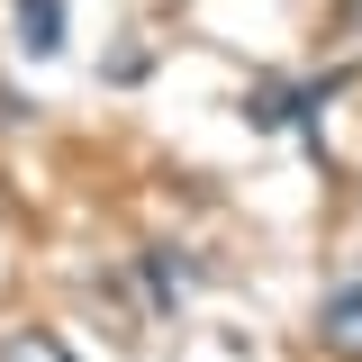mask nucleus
I'll list each match as a JSON object with an SVG mask.
<instances>
[{
    "mask_svg": "<svg viewBox=\"0 0 362 362\" xmlns=\"http://www.w3.org/2000/svg\"><path fill=\"white\" fill-rule=\"evenodd\" d=\"M317 109H326V90H299V82H254V90H245V127H254V136L308 127Z\"/></svg>",
    "mask_w": 362,
    "mask_h": 362,
    "instance_id": "1",
    "label": "nucleus"
},
{
    "mask_svg": "<svg viewBox=\"0 0 362 362\" xmlns=\"http://www.w3.org/2000/svg\"><path fill=\"white\" fill-rule=\"evenodd\" d=\"M317 335H326V354L362 362V281H344V290H326V308H317Z\"/></svg>",
    "mask_w": 362,
    "mask_h": 362,
    "instance_id": "2",
    "label": "nucleus"
},
{
    "mask_svg": "<svg viewBox=\"0 0 362 362\" xmlns=\"http://www.w3.org/2000/svg\"><path fill=\"white\" fill-rule=\"evenodd\" d=\"M64 0H18V54H37V64H54L64 54Z\"/></svg>",
    "mask_w": 362,
    "mask_h": 362,
    "instance_id": "3",
    "label": "nucleus"
},
{
    "mask_svg": "<svg viewBox=\"0 0 362 362\" xmlns=\"http://www.w3.org/2000/svg\"><path fill=\"white\" fill-rule=\"evenodd\" d=\"M145 290H154V308L173 317V308H181V290H190V281H181V272H173V254H145Z\"/></svg>",
    "mask_w": 362,
    "mask_h": 362,
    "instance_id": "4",
    "label": "nucleus"
},
{
    "mask_svg": "<svg viewBox=\"0 0 362 362\" xmlns=\"http://www.w3.org/2000/svg\"><path fill=\"white\" fill-rule=\"evenodd\" d=\"M0 362H73V354H64L54 335H37V326H18V335L0 344Z\"/></svg>",
    "mask_w": 362,
    "mask_h": 362,
    "instance_id": "5",
    "label": "nucleus"
}]
</instances>
